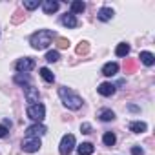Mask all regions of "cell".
Segmentation results:
<instances>
[{
    "mask_svg": "<svg viewBox=\"0 0 155 155\" xmlns=\"http://www.w3.org/2000/svg\"><path fill=\"white\" fill-rule=\"evenodd\" d=\"M58 97H60L62 104H64L68 110H81L82 104H84V101L77 95V93H73L68 86H60V88H58Z\"/></svg>",
    "mask_w": 155,
    "mask_h": 155,
    "instance_id": "cell-1",
    "label": "cell"
},
{
    "mask_svg": "<svg viewBox=\"0 0 155 155\" xmlns=\"http://www.w3.org/2000/svg\"><path fill=\"white\" fill-rule=\"evenodd\" d=\"M53 38H57V35L53 31H49V29H38L37 33L31 35L29 44H31L33 49H46L53 42Z\"/></svg>",
    "mask_w": 155,
    "mask_h": 155,
    "instance_id": "cell-2",
    "label": "cell"
},
{
    "mask_svg": "<svg viewBox=\"0 0 155 155\" xmlns=\"http://www.w3.org/2000/svg\"><path fill=\"white\" fill-rule=\"evenodd\" d=\"M26 115L31 119V120H37V122H40V120H44V117H46V108H44V104H33V106H28V110H26Z\"/></svg>",
    "mask_w": 155,
    "mask_h": 155,
    "instance_id": "cell-3",
    "label": "cell"
},
{
    "mask_svg": "<svg viewBox=\"0 0 155 155\" xmlns=\"http://www.w3.org/2000/svg\"><path fill=\"white\" fill-rule=\"evenodd\" d=\"M73 148H75V135H71V133L64 135L62 140H60V146H58L60 155H69L73 151Z\"/></svg>",
    "mask_w": 155,
    "mask_h": 155,
    "instance_id": "cell-4",
    "label": "cell"
},
{
    "mask_svg": "<svg viewBox=\"0 0 155 155\" xmlns=\"http://www.w3.org/2000/svg\"><path fill=\"white\" fill-rule=\"evenodd\" d=\"M46 131H48V130H46L44 124H40V122L31 124V126L26 128V139H40Z\"/></svg>",
    "mask_w": 155,
    "mask_h": 155,
    "instance_id": "cell-5",
    "label": "cell"
},
{
    "mask_svg": "<svg viewBox=\"0 0 155 155\" xmlns=\"http://www.w3.org/2000/svg\"><path fill=\"white\" fill-rule=\"evenodd\" d=\"M35 68V60L31 58V57H24V58H18L17 62H15V69L18 71V73H28V71H31Z\"/></svg>",
    "mask_w": 155,
    "mask_h": 155,
    "instance_id": "cell-6",
    "label": "cell"
},
{
    "mask_svg": "<svg viewBox=\"0 0 155 155\" xmlns=\"http://www.w3.org/2000/svg\"><path fill=\"white\" fill-rule=\"evenodd\" d=\"M24 95H26V101L29 102V106H33V104H38L40 93H38V90H37V88H33V86H28V88H24Z\"/></svg>",
    "mask_w": 155,
    "mask_h": 155,
    "instance_id": "cell-7",
    "label": "cell"
},
{
    "mask_svg": "<svg viewBox=\"0 0 155 155\" xmlns=\"http://www.w3.org/2000/svg\"><path fill=\"white\" fill-rule=\"evenodd\" d=\"M40 146H42L40 139H26V140L22 142V150L28 151V153H35V151H38Z\"/></svg>",
    "mask_w": 155,
    "mask_h": 155,
    "instance_id": "cell-8",
    "label": "cell"
},
{
    "mask_svg": "<svg viewBox=\"0 0 155 155\" xmlns=\"http://www.w3.org/2000/svg\"><path fill=\"white\" fill-rule=\"evenodd\" d=\"M58 8H60V2H57V0H44V2H42V9H44L46 15L57 13Z\"/></svg>",
    "mask_w": 155,
    "mask_h": 155,
    "instance_id": "cell-9",
    "label": "cell"
},
{
    "mask_svg": "<svg viewBox=\"0 0 155 155\" xmlns=\"http://www.w3.org/2000/svg\"><path fill=\"white\" fill-rule=\"evenodd\" d=\"M60 22L66 28H77V26H79V20H77V17L73 13H64L62 18H60Z\"/></svg>",
    "mask_w": 155,
    "mask_h": 155,
    "instance_id": "cell-10",
    "label": "cell"
},
{
    "mask_svg": "<svg viewBox=\"0 0 155 155\" xmlns=\"http://www.w3.org/2000/svg\"><path fill=\"white\" fill-rule=\"evenodd\" d=\"M115 90H117V88H115L111 82H102V84L97 88V91H99L102 97H111V95L115 93Z\"/></svg>",
    "mask_w": 155,
    "mask_h": 155,
    "instance_id": "cell-11",
    "label": "cell"
},
{
    "mask_svg": "<svg viewBox=\"0 0 155 155\" xmlns=\"http://www.w3.org/2000/svg\"><path fill=\"white\" fill-rule=\"evenodd\" d=\"M113 9L111 8H101L99 9V13H97V18L101 20V22H110L111 18H113Z\"/></svg>",
    "mask_w": 155,
    "mask_h": 155,
    "instance_id": "cell-12",
    "label": "cell"
},
{
    "mask_svg": "<svg viewBox=\"0 0 155 155\" xmlns=\"http://www.w3.org/2000/svg\"><path fill=\"white\" fill-rule=\"evenodd\" d=\"M117 71H119V64L117 62H106L102 66V75L104 77H113V75H117Z\"/></svg>",
    "mask_w": 155,
    "mask_h": 155,
    "instance_id": "cell-13",
    "label": "cell"
},
{
    "mask_svg": "<svg viewBox=\"0 0 155 155\" xmlns=\"http://www.w3.org/2000/svg\"><path fill=\"white\" fill-rule=\"evenodd\" d=\"M13 81H15V84H20V86H24V88H28L29 82H31V79H29L28 73H17V75L13 77Z\"/></svg>",
    "mask_w": 155,
    "mask_h": 155,
    "instance_id": "cell-14",
    "label": "cell"
},
{
    "mask_svg": "<svg viewBox=\"0 0 155 155\" xmlns=\"http://www.w3.org/2000/svg\"><path fill=\"white\" fill-rule=\"evenodd\" d=\"M139 58H140V62H142L144 66H153V64H155V57H153V53H150V51H140Z\"/></svg>",
    "mask_w": 155,
    "mask_h": 155,
    "instance_id": "cell-15",
    "label": "cell"
},
{
    "mask_svg": "<svg viewBox=\"0 0 155 155\" xmlns=\"http://www.w3.org/2000/svg\"><path fill=\"white\" fill-rule=\"evenodd\" d=\"M146 130H148V126H146V122H142V120L130 122V131H133V133H144Z\"/></svg>",
    "mask_w": 155,
    "mask_h": 155,
    "instance_id": "cell-16",
    "label": "cell"
},
{
    "mask_svg": "<svg viewBox=\"0 0 155 155\" xmlns=\"http://www.w3.org/2000/svg\"><path fill=\"white\" fill-rule=\"evenodd\" d=\"M77 151H79V155H91L95 151V146L91 142H82L79 148H77Z\"/></svg>",
    "mask_w": 155,
    "mask_h": 155,
    "instance_id": "cell-17",
    "label": "cell"
},
{
    "mask_svg": "<svg viewBox=\"0 0 155 155\" xmlns=\"http://www.w3.org/2000/svg\"><path fill=\"white\" fill-rule=\"evenodd\" d=\"M86 11V4L82 2V0H73L71 2V13H84Z\"/></svg>",
    "mask_w": 155,
    "mask_h": 155,
    "instance_id": "cell-18",
    "label": "cell"
},
{
    "mask_svg": "<svg viewBox=\"0 0 155 155\" xmlns=\"http://www.w3.org/2000/svg\"><path fill=\"white\" fill-rule=\"evenodd\" d=\"M128 53H130V44H126V42H120L115 48V55L117 57H128Z\"/></svg>",
    "mask_w": 155,
    "mask_h": 155,
    "instance_id": "cell-19",
    "label": "cell"
},
{
    "mask_svg": "<svg viewBox=\"0 0 155 155\" xmlns=\"http://www.w3.org/2000/svg\"><path fill=\"white\" fill-rule=\"evenodd\" d=\"M40 77H42L46 82H49V84H53V82H55V75H53L48 68H40Z\"/></svg>",
    "mask_w": 155,
    "mask_h": 155,
    "instance_id": "cell-20",
    "label": "cell"
},
{
    "mask_svg": "<svg viewBox=\"0 0 155 155\" xmlns=\"http://www.w3.org/2000/svg\"><path fill=\"white\" fill-rule=\"evenodd\" d=\"M102 142H104L106 146H113V144L117 142V137H115V133H113V131H106V133L102 135Z\"/></svg>",
    "mask_w": 155,
    "mask_h": 155,
    "instance_id": "cell-21",
    "label": "cell"
},
{
    "mask_svg": "<svg viewBox=\"0 0 155 155\" xmlns=\"http://www.w3.org/2000/svg\"><path fill=\"white\" fill-rule=\"evenodd\" d=\"M99 117H101V120H104V122H110V120H113L115 119V113L111 111V110H102L101 113H99Z\"/></svg>",
    "mask_w": 155,
    "mask_h": 155,
    "instance_id": "cell-22",
    "label": "cell"
},
{
    "mask_svg": "<svg viewBox=\"0 0 155 155\" xmlns=\"http://www.w3.org/2000/svg\"><path fill=\"white\" fill-rule=\"evenodd\" d=\"M75 51H77V55H88V51H90V42L82 40L79 46L75 48Z\"/></svg>",
    "mask_w": 155,
    "mask_h": 155,
    "instance_id": "cell-23",
    "label": "cell"
},
{
    "mask_svg": "<svg viewBox=\"0 0 155 155\" xmlns=\"http://www.w3.org/2000/svg\"><path fill=\"white\" fill-rule=\"evenodd\" d=\"M58 58H60V53H58L57 49H53V51H48V53H46V60H48V62H57Z\"/></svg>",
    "mask_w": 155,
    "mask_h": 155,
    "instance_id": "cell-24",
    "label": "cell"
},
{
    "mask_svg": "<svg viewBox=\"0 0 155 155\" xmlns=\"http://www.w3.org/2000/svg\"><path fill=\"white\" fill-rule=\"evenodd\" d=\"M38 6H40L38 0H24V8L26 9H37Z\"/></svg>",
    "mask_w": 155,
    "mask_h": 155,
    "instance_id": "cell-25",
    "label": "cell"
},
{
    "mask_svg": "<svg viewBox=\"0 0 155 155\" xmlns=\"http://www.w3.org/2000/svg\"><path fill=\"white\" fill-rule=\"evenodd\" d=\"M55 40H57V46H58L60 49H66V48L69 46V40H68V38H64V37H57Z\"/></svg>",
    "mask_w": 155,
    "mask_h": 155,
    "instance_id": "cell-26",
    "label": "cell"
},
{
    "mask_svg": "<svg viewBox=\"0 0 155 155\" xmlns=\"http://www.w3.org/2000/svg\"><path fill=\"white\" fill-rule=\"evenodd\" d=\"M81 131H82V133H86V135H88V133H91V124L82 122V124H81Z\"/></svg>",
    "mask_w": 155,
    "mask_h": 155,
    "instance_id": "cell-27",
    "label": "cell"
},
{
    "mask_svg": "<svg viewBox=\"0 0 155 155\" xmlns=\"http://www.w3.org/2000/svg\"><path fill=\"white\" fill-rule=\"evenodd\" d=\"M131 155H144V150L140 146H133L131 148Z\"/></svg>",
    "mask_w": 155,
    "mask_h": 155,
    "instance_id": "cell-28",
    "label": "cell"
},
{
    "mask_svg": "<svg viewBox=\"0 0 155 155\" xmlns=\"http://www.w3.org/2000/svg\"><path fill=\"white\" fill-rule=\"evenodd\" d=\"M124 68H126V71H133V69H135V62H133V60H126Z\"/></svg>",
    "mask_w": 155,
    "mask_h": 155,
    "instance_id": "cell-29",
    "label": "cell"
},
{
    "mask_svg": "<svg viewBox=\"0 0 155 155\" xmlns=\"http://www.w3.org/2000/svg\"><path fill=\"white\" fill-rule=\"evenodd\" d=\"M22 18H24V17H22V11H17V13H15V17H13V22H15V24H18V22H22Z\"/></svg>",
    "mask_w": 155,
    "mask_h": 155,
    "instance_id": "cell-30",
    "label": "cell"
},
{
    "mask_svg": "<svg viewBox=\"0 0 155 155\" xmlns=\"http://www.w3.org/2000/svg\"><path fill=\"white\" fill-rule=\"evenodd\" d=\"M8 126H4V124H0V139H2V137H6L8 135Z\"/></svg>",
    "mask_w": 155,
    "mask_h": 155,
    "instance_id": "cell-31",
    "label": "cell"
},
{
    "mask_svg": "<svg viewBox=\"0 0 155 155\" xmlns=\"http://www.w3.org/2000/svg\"><path fill=\"white\" fill-rule=\"evenodd\" d=\"M128 110H130V111H139V108H137V106H133V104H130V106H128Z\"/></svg>",
    "mask_w": 155,
    "mask_h": 155,
    "instance_id": "cell-32",
    "label": "cell"
}]
</instances>
